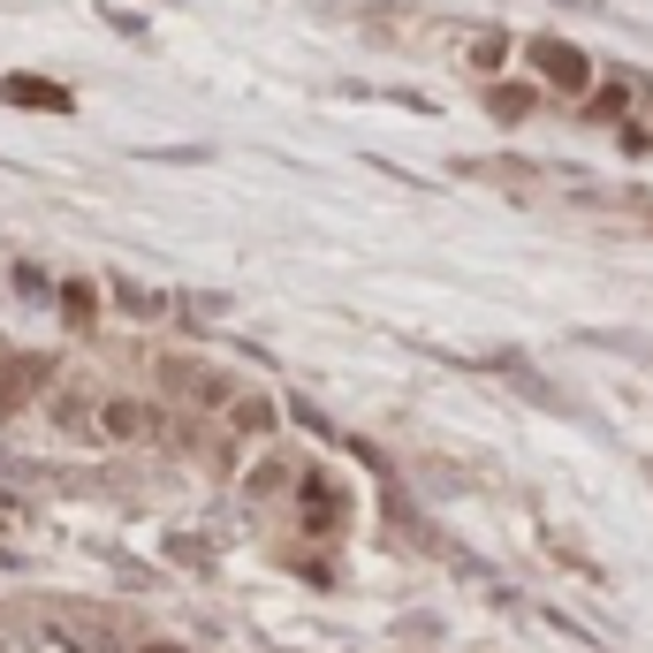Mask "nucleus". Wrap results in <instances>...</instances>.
I'll use <instances>...</instances> for the list:
<instances>
[{"label":"nucleus","instance_id":"3","mask_svg":"<svg viewBox=\"0 0 653 653\" xmlns=\"http://www.w3.org/2000/svg\"><path fill=\"white\" fill-rule=\"evenodd\" d=\"M0 99H15V107H54V115L69 107V92H61V84H46V76H8V84H0Z\"/></svg>","mask_w":653,"mask_h":653},{"label":"nucleus","instance_id":"1","mask_svg":"<svg viewBox=\"0 0 653 653\" xmlns=\"http://www.w3.org/2000/svg\"><path fill=\"white\" fill-rule=\"evenodd\" d=\"M524 54H532V69H539L555 92H585V84H593V61H585L570 38H532Z\"/></svg>","mask_w":653,"mask_h":653},{"label":"nucleus","instance_id":"7","mask_svg":"<svg viewBox=\"0 0 653 653\" xmlns=\"http://www.w3.org/2000/svg\"><path fill=\"white\" fill-rule=\"evenodd\" d=\"M501 46H509V38H501V31H487V38L472 46V69H501Z\"/></svg>","mask_w":653,"mask_h":653},{"label":"nucleus","instance_id":"5","mask_svg":"<svg viewBox=\"0 0 653 653\" xmlns=\"http://www.w3.org/2000/svg\"><path fill=\"white\" fill-rule=\"evenodd\" d=\"M145 426H153V411H138V403H107V434H115V441H138Z\"/></svg>","mask_w":653,"mask_h":653},{"label":"nucleus","instance_id":"4","mask_svg":"<svg viewBox=\"0 0 653 653\" xmlns=\"http://www.w3.org/2000/svg\"><path fill=\"white\" fill-rule=\"evenodd\" d=\"M228 426H236V434H274V403L244 395V403H228Z\"/></svg>","mask_w":653,"mask_h":653},{"label":"nucleus","instance_id":"9","mask_svg":"<svg viewBox=\"0 0 653 653\" xmlns=\"http://www.w3.org/2000/svg\"><path fill=\"white\" fill-rule=\"evenodd\" d=\"M61 305H69V320H92V289H84V282H69Z\"/></svg>","mask_w":653,"mask_h":653},{"label":"nucleus","instance_id":"10","mask_svg":"<svg viewBox=\"0 0 653 653\" xmlns=\"http://www.w3.org/2000/svg\"><path fill=\"white\" fill-rule=\"evenodd\" d=\"M138 653H190V646H175V639H145Z\"/></svg>","mask_w":653,"mask_h":653},{"label":"nucleus","instance_id":"2","mask_svg":"<svg viewBox=\"0 0 653 653\" xmlns=\"http://www.w3.org/2000/svg\"><path fill=\"white\" fill-rule=\"evenodd\" d=\"M297 517H305L312 539H334V532H342V494H334V479L305 472V479H297Z\"/></svg>","mask_w":653,"mask_h":653},{"label":"nucleus","instance_id":"6","mask_svg":"<svg viewBox=\"0 0 653 653\" xmlns=\"http://www.w3.org/2000/svg\"><path fill=\"white\" fill-rule=\"evenodd\" d=\"M115 297H122V312H138V320H153V312H161V297H153V289H138V282H115Z\"/></svg>","mask_w":653,"mask_h":653},{"label":"nucleus","instance_id":"8","mask_svg":"<svg viewBox=\"0 0 653 653\" xmlns=\"http://www.w3.org/2000/svg\"><path fill=\"white\" fill-rule=\"evenodd\" d=\"M524 107H532V92H494V115H501V122H517Z\"/></svg>","mask_w":653,"mask_h":653}]
</instances>
